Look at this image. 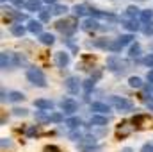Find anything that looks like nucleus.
<instances>
[{
	"label": "nucleus",
	"instance_id": "obj_15",
	"mask_svg": "<svg viewBox=\"0 0 153 152\" xmlns=\"http://www.w3.org/2000/svg\"><path fill=\"white\" fill-rule=\"evenodd\" d=\"M109 122L107 116H102V114H93L91 116V125H98V127H105Z\"/></svg>",
	"mask_w": 153,
	"mask_h": 152
},
{
	"label": "nucleus",
	"instance_id": "obj_47",
	"mask_svg": "<svg viewBox=\"0 0 153 152\" xmlns=\"http://www.w3.org/2000/svg\"><path fill=\"white\" fill-rule=\"evenodd\" d=\"M11 2H13V4H14L16 7H22V5L25 7V2H23V0H11Z\"/></svg>",
	"mask_w": 153,
	"mask_h": 152
},
{
	"label": "nucleus",
	"instance_id": "obj_6",
	"mask_svg": "<svg viewBox=\"0 0 153 152\" xmlns=\"http://www.w3.org/2000/svg\"><path fill=\"white\" fill-rule=\"evenodd\" d=\"M61 109H62V113H66V114H73L75 111H78V102L73 100V99H64L61 102Z\"/></svg>",
	"mask_w": 153,
	"mask_h": 152
},
{
	"label": "nucleus",
	"instance_id": "obj_22",
	"mask_svg": "<svg viewBox=\"0 0 153 152\" xmlns=\"http://www.w3.org/2000/svg\"><path fill=\"white\" fill-rule=\"evenodd\" d=\"M64 123H66L70 129H78L82 122H80V118H78V116H70V118H66V120H64Z\"/></svg>",
	"mask_w": 153,
	"mask_h": 152
},
{
	"label": "nucleus",
	"instance_id": "obj_12",
	"mask_svg": "<svg viewBox=\"0 0 153 152\" xmlns=\"http://www.w3.org/2000/svg\"><path fill=\"white\" fill-rule=\"evenodd\" d=\"M0 66H2V70H7L9 66H13L11 52H2V54H0Z\"/></svg>",
	"mask_w": 153,
	"mask_h": 152
},
{
	"label": "nucleus",
	"instance_id": "obj_42",
	"mask_svg": "<svg viewBox=\"0 0 153 152\" xmlns=\"http://www.w3.org/2000/svg\"><path fill=\"white\" fill-rule=\"evenodd\" d=\"M143 99H144V106L150 111H153V97H143Z\"/></svg>",
	"mask_w": 153,
	"mask_h": 152
},
{
	"label": "nucleus",
	"instance_id": "obj_30",
	"mask_svg": "<svg viewBox=\"0 0 153 152\" xmlns=\"http://www.w3.org/2000/svg\"><path fill=\"white\" fill-rule=\"evenodd\" d=\"M52 18V9H41L39 11V20L41 22H50Z\"/></svg>",
	"mask_w": 153,
	"mask_h": 152
},
{
	"label": "nucleus",
	"instance_id": "obj_4",
	"mask_svg": "<svg viewBox=\"0 0 153 152\" xmlns=\"http://www.w3.org/2000/svg\"><path fill=\"white\" fill-rule=\"evenodd\" d=\"M27 79L30 84L38 86V88H46V77L39 68H29L27 70Z\"/></svg>",
	"mask_w": 153,
	"mask_h": 152
},
{
	"label": "nucleus",
	"instance_id": "obj_25",
	"mask_svg": "<svg viewBox=\"0 0 153 152\" xmlns=\"http://www.w3.org/2000/svg\"><path fill=\"white\" fill-rule=\"evenodd\" d=\"M128 56H130V57H139V56H141V45H139V43H132Z\"/></svg>",
	"mask_w": 153,
	"mask_h": 152
},
{
	"label": "nucleus",
	"instance_id": "obj_48",
	"mask_svg": "<svg viewBox=\"0 0 153 152\" xmlns=\"http://www.w3.org/2000/svg\"><path fill=\"white\" fill-rule=\"evenodd\" d=\"M66 43H68V47L71 48V50H76V47H75V43L71 41V39H66Z\"/></svg>",
	"mask_w": 153,
	"mask_h": 152
},
{
	"label": "nucleus",
	"instance_id": "obj_51",
	"mask_svg": "<svg viewBox=\"0 0 153 152\" xmlns=\"http://www.w3.org/2000/svg\"><path fill=\"white\" fill-rule=\"evenodd\" d=\"M43 2H46V4H53V5H55V2H57V0H43Z\"/></svg>",
	"mask_w": 153,
	"mask_h": 152
},
{
	"label": "nucleus",
	"instance_id": "obj_34",
	"mask_svg": "<svg viewBox=\"0 0 153 152\" xmlns=\"http://www.w3.org/2000/svg\"><path fill=\"white\" fill-rule=\"evenodd\" d=\"M82 88H84L85 93H89V91L94 88V79H87V81H84V82H82Z\"/></svg>",
	"mask_w": 153,
	"mask_h": 152
},
{
	"label": "nucleus",
	"instance_id": "obj_33",
	"mask_svg": "<svg viewBox=\"0 0 153 152\" xmlns=\"http://www.w3.org/2000/svg\"><path fill=\"white\" fill-rule=\"evenodd\" d=\"M128 84H130L132 88H143V81H141V77H130V79H128Z\"/></svg>",
	"mask_w": 153,
	"mask_h": 152
},
{
	"label": "nucleus",
	"instance_id": "obj_40",
	"mask_svg": "<svg viewBox=\"0 0 153 152\" xmlns=\"http://www.w3.org/2000/svg\"><path fill=\"white\" fill-rule=\"evenodd\" d=\"M121 48H123V47L117 43V39H116V41H111V47H109L111 52H121Z\"/></svg>",
	"mask_w": 153,
	"mask_h": 152
},
{
	"label": "nucleus",
	"instance_id": "obj_29",
	"mask_svg": "<svg viewBox=\"0 0 153 152\" xmlns=\"http://www.w3.org/2000/svg\"><path fill=\"white\" fill-rule=\"evenodd\" d=\"M66 11H68V7H66V5H61V4H55V5L52 7V13H53V14H59V16L66 14Z\"/></svg>",
	"mask_w": 153,
	"mask_h": 152
},
{
	"label": "nucleus",
	"instance_id": "obj_45",
	"mask_svg": "<svg viewBox=\"0 0 153 152\" xmlns=\"http://www.w3.org/2000/svg\"><path fill=\"white\" fill-rule=\"evenodd\" d=\"M0 145H2V149H7V147H11L13 143L9 141V138H2V141H0Z\"/></svg>",
	"mask_w": 153,
	"mask_h": 152
},
{
	"label": "nucleus",
	"instance_id": "obj_27",
	"mask_svg": "<svg viewBox=\"0 0 153 152\" xmlns=\"http://www.w3.org/2000/svg\"><path fill=\"white\" fill-rule=\"evenodd\" d=\"M132 41H134V36H132V34H123V36L117 38V43H119L121 47H125V45H132Z\"/></svg>",
	"mask_w": 153,
	"mask_h": 152
},
{
	"label": "nucleus",
	"instance_id": "obj_2",
	"mask_svg": "<svg viewBox=\"0 0 153 152\" xmlns=\"http://www.w3.org/2000/svg\"><path fill=\"white\" fill-rule=\"evenodd\" d=\"M109 104L114 108L116 111H121V113H130V111H134L135 109V106H134V102H130L128 99H125V97H111L109 99Z\"/></svg>",
	"mask_w": 153,
	"mask_h": 152
},
{
	"label": "nucleus",
	"instance_id": "obj_46",
	"mask_svg": "<svg viewBox=\"0 0 153 152\" xmlns=\"http://www.w3.org/2000/svg\"><path fill=\"white\" fill-rule=\"evenodd\" d=\"M141 152H153V145L152 143H144L143 149H141Z\"/></svg>",
	"mask_w": 153,
	"mask_h": 152
},
{
	"label": "nucleus",
	"instance_id": "obj_55",
	"mask_svg": "<svg viewBox=\"0 0 153 152\" xmlns=\"http://www.w3.org/2000/svg\"><path fill=\"white\" fill-rule=\"evenodd\" d=\"M152 48H153V45H152Z\"/></svg>",
	"mask_w": 153,
	"mask_h": 152
},
{
	"label": "nucleus",
	"instance_id": "obj_1",
	"mask_svg": "<svg viewBox=\"0 0 153 152\" xmlns=\"http://www.w3.org/2000/svg\"><path fill=\"white\" fill-rule=\"evenodd\" d=\"M107 68H109V72L121 75V74H125V72L130 68V63L125 61V59H121L119 56H111V57L107 59Z\"/></svg>",
	"mask_w": 153,
	"mask_h": 152
},
{
	"label": "nucleus",
	"instance_id": "obj_49",
	"mask_svg": "<svg viewBox=\"0 0 153 152\" xmlns=\"http://www.w3.org/2000/svg\"><path fill=\"white\" fill-rule=\"evenodd\" d=\"M146 79H148V82H153V68L148 72V75H146Z\"/></svg>",
	"mask_w": 153,
	"mask_h": 152
},
{
	"label": "nucleus",
	"instance_id": "obj_8",
	"mask_svg": "<svg viewBox=\"0 0 153 152\" xmlns=\"http://www.w3.org/2000/svg\"><path fill=\"white\" fill-rule=\"evenodd\" d=\"M27 31L32 32V34H43V22L41 20H30L29 25H27Z\"/></svg>",
	"mask_w": 153,
	"mask_h": 152
},
{
	"label": "nucleus",
	"instance_id": "obj_19",
	"mask_svg": "<svg viewBox=\"0 0 153 152\" xmlns=\"http://www.w3.org/2000/svg\"><path fill=\"white\" fill-rule=\"evenodd\" d=\"M11 59H13V66H20V65H27V59L22 56V54H16V52H11Z\"/></svg>",
	"mask_w": 153,
	"mask_h": 152
},
{
	"label": "nucleus",
	"instance_id": "obj_16",
	"mask_svg": "<svg viewBox=\"0 0 153 152\" xmlns=\"http://www.w3.org/2000/svg\"><path fill=\"white\" fill-rule=\"evenodd\" d=\"M73 14L75 16H85V14H91V9L84 4H76V5H73Z\"/></svg>",
	"mask_w": 153,
	"mask_h": 152
},
{
	"label": "nucleus",
	"instance_id": "obj_44",
	"mask_svg": "<svg viewBox=\"0 0 153 152\" xmlns=\"http://www.w3.org/2000/svg\"><path fill=\"white\" fill-rule=\"evenodd\" d=\"M36 134H38V127H36V125H30V127L27 129V136L30 138V136H36Z\"/></svg>",
	"mask_w": 153,
	"mask_h": 152
},
{
	"label": "nucleus",
	"instance_id": "obj_10",
	"mask_svg": "<svg viewBox=\"0 0 153 152\" xmlns=\"http://www.w3.org/2000/svg\"><path fill=\"white\" fill-rule=\"evenodd\" d=\"M91 111H96L98 114H105L111 111V108H109V104H105V102H93L91 104Z\"/></svg>",
	"mask_w": 153,
	"mask_h": 152
},
{
	"label": "nucleus",
	"instance_id": "obj_20",
	"mask_svg": "<svg viewBox=\"0 0 153 152\" xmlns=\"http://www.w3.org/2000/svg\"><path fill=\"white\" fill-rule=\"evenodd\" d=\"M25 9L27 11H41V0H27L25 2Z\"/></svg>",
	"mask_w": 153,
	"mask_h": 152
},
{
	"label": "nucleus",
	"instance_id": "obj_11",
	"mask_svg": "<svg viewBox=\"0 0 153 152\" xmlns=\"http://www.w3.org/2000/svg\"><path fill=\"white\" fill-rule=\"evenodd\" d=\"M55 63H57V66L64 68V66L70 65V56H68L66 52H57V54H55Z\"/></svg>",
	"mask_w": 153,
	"mask_h": 152
},
{
	"label": "nucleus",
	"instance_id": "obj_14",
	"mask_svg": "<svg viewBox=\"0 0 153 152\" xmlns=\"http://www.w3.org/2000/svg\"><path fill=\"white\" fill-rule=\"evenodd\" d=\"M137 16H141V11H139L135 5H128V7L125 9V18H128V20H135Z\"/></svg>",
	"mask_w": 153,
	"mask_h": 152
},
{
	"label": "nucleus",
	"instance_id": "obj_52",
	"mask_svg": "<svg viewBox=\"0 0 153 152\" xmlns=\"http://www.w3.org/2000/svg\"><path fill=\"white\" fill-rule=\"evenodd\" d=\"M121 152H134V150H132L130 147H125V149H123V150H121Z\"/></svg>",
	"mask_w": 153,
	"mask_h": 152
},
{
	"label": "nucleus",
	"instance_id": "obj_31",
	"mask_svg": "<svg viewBox=\"0 0 153 152\" xmlns=\"http://www.w3.org/2000/svg\"><path fill=\"white\" fill-rule=\"evenodd\" d=\"M146 118H148L146 114H135V116H134V120H132V123H134L135 127H143V122H144Z\"/></svg>",
	"mask_w": 153,
	"mask_h": 152
},
{
	"label": "nucleus",
	"instance_id": "obj_7",
	"mask_svg": "<svg viewBox=\"0 0 153 152\" xmlns=\"http://www.w3.org/2000/svg\"><path fill=\"white\" fill-rule=\"evenodd\" d=\"M82 29H84L85 32H93V31H98V29H100V23H98V20H94V18H85V20L82 22Z\"/></svg>",
	"mask_w": 153,
	"mask_h": 152
},
{
	"label": "nucleus",
	"instance_id": "obj_23",
	"mask_svg": "<svg viewBox=\"0 0 153 152\" xmlns=\"http://www.w3.org/2000/svg\"><path fill=\"white\" fill-rule=\"evenodd\" d=\"M39 41L43 43V45H53L55 43V38H53V34H50V32H43L41 36H39Z\"/></svg>",
	"mask_w": 153,
	"mask_h": 152
},
{
	"label": "nucleus",
	"instance_id": "obj_32",
	"mask_svg": "<svg viewBox=\"0 0 153 152\" xmlns=\"http://www.w3.org/2000/svg\"><path fill=\"white\" fill-rule=\"evenodd\" d=\"M93 45H94V47H98V48H105V50H109L111 41H107V39H96Z\"/></svg>",
	"mask_w": 153,
	"mask_h": 152
},
{
	"label": "nucleus",
	"instance_id": "obj_35",
	"mask_svg": "<svg viewBox=\"0 0 153 152\" xmlns=\"http://www.w3.org/2000/svg\"><path fill=\"white\" fill-rule=\"evenodd\" d=\"M9 14L14 18V20H18V22H23V20H27V16L23 14V13H18V11H13V9H9Z\"/></svg>",
	"mask_w": 153,
	"mask_h": 152
},
{
	"label": "nucleus",
	"instance_id": "obj_43",
	"mask_svg": "<svg viewBox=\"0 0 153 152\" xmlns=\"http://www.w3.org/2000/svg\"><path fill=\"white\" fill-rule=\"evenodd\" d=\"M43 152H62L59 147H55V145H46L45 149H43Z\"/></svg>",
	"mask_w": 153,
	"mask_h": 152
},
{
	"label": "nucleus",
	"instance_id": "obj_28",
	"mask_svg": "<svg viewBox=\"0 0 153 152\" xmlns=\"http://www.w3.org/2000/svg\"><path fill=\"white\" fill-rule=\"evenodd\" d=\"M141 22L143 23H150L152 22V18H153V11H150V9H146V11H141Z\"/></svg>",
	"mask_w": 153,
	"mask_h": 152
},
{
	"label": "nucleus",
	"instance_id": "obj_37",
	"mask_svg": "<svg viewBox=\"0 0 153 152\" xmlns=\"http://www.w3.org/2000/svg\"><path fill=\"white\" fill-rule=\"evenodd\" d=\"M143 32H144L146 36H153V22H150V23H143Z\"/></svg>",
	"mask_w": 153,
	"mask_h": 152
},
{
	"label": "nucleus",
	"instance_id": "obj_13",
	"mask_svg": "<svg viewBox=\"0 0 153 152\" xmlns=\"http://www.w3.org/2000/svg\"><path fill=\"white\" fill-rule=\"evenodd\" d=\"M121 25H123L125 29H128V31H132V32H135V31H139V29H143V27H141V23H139L137 20H123V22H121Z\"/></svg>",
	"mask_w": 153,
	"mask_h": 152
},
{
	"label": "nucleus",
	"instance_id": "obj_54",
	"mask_svg": "<svg viewBox=\"0 0 153 152\" xmlns=\"http://www.w3.org/2000/svg\"><path fill=\"white\" fill-rule=\"evenodd\" d=\"M2 2H5V0H2Z\"/></svg>",
	"mask_w": 153,
	"mask_h": 152
},
{
	"label": "nucleus",
	"instance_id": "obj_17",
	"mask_svg": "<svg viewBox=\"0 0 153 152\" xmlns=\"http://www.w3.org/2000/svg\"><path fill=\"white\" fill-rule=\"evenodd\" d=\"M91 16H94V18H105V20H114V18H116L112 13L100 11V9H91Z\"/></svg>",
	"mask_w": 153,
	"mask_h": 152
},
{
	"label": "nucleus",
	"instance_id": "obj_26",
	"mask_svg": "<svg viewBox=\"0 0 153 152\" xmlns=\"http://www.w3.org/2000/svg\"><path fill=\"white\" fill-rule=\"evenodd\" d=\"M23 99H25V95H23L22 91H11L7 100H9V102H20V100H23Z\"/></svg>",
	"mask_w": 153,
	"mask_h": 152
},
{
	"label": "nucleus",
	"instance_id": "obj_24",
	"mask_svg": "<svg viewBox=\"0 0 153 152\" xmlns=\"http://www.w3.org/2000/svg\"><path fill=\"white\" fill-rule=\"evenodd\" d=\"M91 145H96V138L94 136H84L78 143V147H91Z\"/></svg>",
	"mask_w": 153,
	"mask_h": 152
},
{
	"label": "nucleus",
	"instance_id": "obj_36",
	"mask_svg": "<svg viewBox=\"0 0 153 152\" xmlns=\"http://www.w3.org/2000/svg\"><path fill=\"white\" fill-rule=\"evenodd\" d=\"M62 120H64V114L62 113H57V111H55V113L50 114V122H53V123H61Z\"/></svg>",
	"mask_w": 153,
	"mask_h": 152
},
{
	"label": "nucleus",
	"instance_id": "obj_38",
	"mask_svg": "<svg viewBox=\"0 0 153 152\" xmlns=\"http://www.w3.org/2000/svg\"><path fill=\"white\" fill-rule=\"evenodd\" d=\"M13 114H14V116H27L29 111H27L25 108H16V109H13Z\"/></svg>",
	"mask_w": 153,
	"mask_h": 152
},
{
	"label": "nucleus",
	"instance_id": "obj_53",
	"mask_svg": "<svg viewBox=\"0 0 153 152\" xmlns=\"http://www.w3.org/2000/svg\"><path fill=\"white\" fill-rule=\"evenodd\" d=\"M137 2H144V0H137Z\"/></svg>",
	"mask_w": 153,
	"mask_h": 152
},
{
	"label": "nucleus",
	"instance_id": "obj_3",
	"mask_svg": "<svg viewBox=\"0 0 153 152\" xmlns=\"http://www.w3.org/2000/svg\"><path fill=\"white\" fill-rule=\"evenodd\" d=\"M55 29L59 32H62L64 36H71L76 29H78V23H76L75 18H62V20H59L55 23Z\"/></svg>",
	"mask_w": 153,
	"mask_h": 152
},
{
	"label": "nucleus",
	"instance_id": "obj_39",
	"mask_svg": "<svg viewBox=\"0 0 153 152\" xmlns=\"http://www.w3.org/2000/svg\"><path fill=\"white\" fill-rule=\"evenodd\" d=\"M80 152H96L100 150V145H91V147H78Z\"/></svg>",
	"mask_w": 153,
	"mask_h": 152
},
{
	"label": "nucleus",
	"instance_id": "obj_21",
	"mask_svg": "<svg viewBox=\"0 0 153 152\" xmlns=\"http://www.w3.org/2000/svg\"><path fill=\"white\" fill-rule=\"evenodd\" d=\"M34 118H36V122H39V123H50V114L46 113V111H36Z\"/></svg>",
	"mask_w": 153,
	"mask_h": 152
},
{
	"label": "nucleus",
	"instance_id": "obj_18",
	"mask_svg": "<svg viewBox=\"0 0 153 152\" xmlns=\"http://www.w3.org/2000/svg\"><path fill=\"white\" fill-rule=\"evenodd\" d=\"M11 32H13V36H16V38H23V34L27 32V29H25L23 25H20V23H14V25L11 27Z\"/></svg>",
	"mask_w": 153,
	"mask_h": 152
},
{
	"label": "nucleus",
	"instance_id": "obj_50",
	"mask_svg": "<svg viewBox=\"0 0 153 152\" xmlns=\"http://www.w3.org/2000/svg\"><path fill=\"white\" fill-rule=\"evenodd\" d=\"M144 90H146L148 93H152V90H153V88H152V86H150V84H148V86H144Z\"/></svg>",
	"mask_w": 153,
	"mask_h": 152
},
{
	"label": "nucleus",
	"instance_id": "obj_5",
	"mask_svg": "<svg viewBox=\"0 0 153 152\" xmlns=\"http://www.w3.org/2000/svg\"><path fill=\"white\" fill-rule=\"evenodd\" d=\"M64 88L68 90V93L78 95V91H80V88H82V82H80L76 77H68V79L64 81Z\"/></svg>",
	"mask_w": 153,
	"mask_h": 152
},
{
	"label": "nucleus",
	"instance_id": "obj_9",
	"mask_svg": "<svg viewBox=\"0 0 153 152\" xmlns=\"http://www.w3.org/2000/svg\"><path fill=\"white\" fill-rule=\"evenodd\" d=\"M34 106L41 109V111H52L53 109V102L52 100H46V99H38V100H34Z\"/></svg>",
	"mask_w": 153,
	"mask_h": 152
},
{
	"label": "nucleus",
	"instance_id": "obj_41",
	"mask_svg": "<svg viewBox=\"0 0 153 152\" xmlns=\"http://www.w3.org/2000/svg\"><path fill=\"white\" fill-rule=\"evenodd\" d=\"M143 63L146 65V66H150V68H153V54H148L144 59H143Z\"/></svg>",
	"mask_w": 153,
	"mask_h": 152
}]
</instances>
